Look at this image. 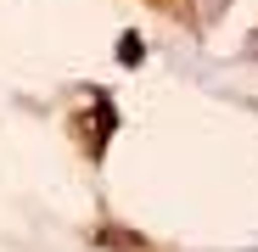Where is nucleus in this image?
Segmentation results:
<instances>
[{
    "label": "nucleus",
    "instance_id": "f257e3e1",
    "mask_svg": "<svg viewBox=\"0 0 258 252\" xmlns=\"http://www.w3.org/2000/svg\"><path fill=\"white\" fill-rule=\"evenodd\" d=\"M141 56H146V39H141V34H123V39H118V62H123V67H135Z\"/></svg>",
    "mask_w": 258,
    "mask_h": 252
},
{
    "label": "nucleus",
    "instance_id": "f03ea898",
    "mask_svg": "<svg viewBox=\"0 0 258 252\" xmlns=\"http://www.w3.org/2000/svg\"><path fill=\"white\" fill-rule=\"evenodd\" d=\"M247 56H252V62H258V28H252V39H247Z\"/></svg>",
    "mask_w": 258,
    "mask_h": 252
}]
</instances>
